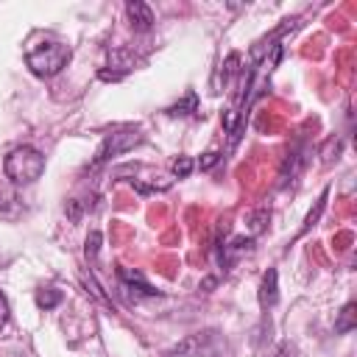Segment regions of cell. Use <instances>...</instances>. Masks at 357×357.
<instances>
[{"mask_svg": "<svg viewBox=\"0 0 357 357\" xmlns=\"http://www.w3.org/2000/svg\"><path fill=\"white\" fill-rule=\"evenodd\" d=\"M25 61H28V67H31L33 75L50 78V75L61 73L64 64L70 61V45L56 42V39L53 42H42V45H36V47H31L25 53Z\"/></svg>", "mask_w": 357, "mask_h": 357, "instance_id": "6da1fadb", "label": "cell"}, {"mask_svg": "<svg viewBox=\"0 0 357 357\" xmlns=\"http://www.w3.org/2000/svg\"><path fill=\"white\" fill-rule=\"evenodd\" d=\"M3 170L6 176L14 181V184H33L42 173H45V156L36 151V148H14L6 162H3Z\"/></svg>", "mask_w": 357, "mask_h": 357, "instance_id": "7a4b0ae2", "label": "cell"}, {"mask_svg": "<svg viewBox=\"0 0 357 357\" xmlns=\"http://www.w3.org/2000/svg\"><path fill=\"white\" fill-rule=\"evenodd\" d=\"M139 142H142V131H139V128H134V126H128V128H120V131L109 134V137L103 139V145L98 148V156H95L92 167H98V165L109 162L112 156H120V153L131 151V148H134V145H139Z\"/></svg>", "mask_w": 357, "mask_h": 357, "instance_id": "3957f363", "label": "cell"}, {"mask_svg": "<svg viewBox=\"0 0 357 357\" xmlns=\"http://www.w3.org/2000/svg\"><path fill=\"white\" fill-rule=\"evenodd\" d=\"M251 245H254V240L251 237H234L231 243H226V245H218V259H220V268L223 271H229L243 254H248L251 251Z\"/></svg>", "mask_w": 357, "mask_h": 357, "instance_id": "277c9868", "label": "cell"}, {"mask_svg": "<svg viewBox=\"0 0 357 357\" xmlns=\"http://www.w3.org/2000/svg\"><path fill=\"white\" fill-rule=\"evenodd\" d=\"M117 276H120V282H123V287L137 298V296H159V290L156 287H151L145 279H142V273L139 271H131V268H117Z\"/></svg>", "mask_w": 357, "mask_h": 357, "instance_id": "5b68a950", "label": "cell"}, {"mask_svg": "<svg viewBox=\"0 0 357 357\" xmlns=\"http://www.w3.org/2000/svg\"><path fill=\"white\" fill-rule=\"evenodd\" d=\"M126 14H128L134 31H148V28L153 25V11H151V6L142 3V0H128V3H126Z\"/></svg>", "mask_w": 357, "mask_h": 357, "instance_id": "8992f818", "label": "cell"}, {"mask_svg": "<svg viewBox=\"0 0 357 357\" xmlns=\"http://www.w3.org/2000/svg\"><path fill=\"white\" fill-rule=\"evenodd\" d=\"M276 301H279V273L273 268H268L265 276H262V282H259V304L268 310Z\"/></svg>", "mask_w": 357, "mask_h": 357, "instance_id": "52a82bcc", "label": "cell"}, {"mask_svg": "<svg viewBox=\"0 0 357 357\" xmlns=\"http://www.w3.org/2000/svg\"><path fill=\"white\" fill-rule=\"evenodd\" d=\"M209 340H212V335H209V332H204V335H201V332H198V335H190V337H187V340H181V343H178L167 357H198V351H201Z\"/></svg>", "mask_w": 357, "mask_h": 357, "instance_id": "ba28073f", "label": "cell"}, {"mask_svg": "<svg viewBox=\"0 0 357 357\" xmlns=\"http://www.w3.org/2000/svg\"><path fill=\"white\" fill-rule=\"evenodd\" d=\"M304 148L301 145H293L290 151H287V156H284V162H282V170H279V176H282V184H287L298 170H301V165H304Z\"/></svg>", "mask_w": 357, "mask_h": 357, "instance_id": "9c48e42d", "label": "cell"}, {"mask_svg": "<svg viewBox=\"0 0 357 357\" xmlns=\"http://www.w3.org/2000/svg\"><path fill=\"white\" fill-rule=\"evenodd\" d=\"M354 326H357V304H354V301H349V304L337 312L335 332H337V335H346V332H351Z\"/></svg>", "mask_w": 357, "mask_h": 357, "instance_id": "30bf717a", "label": "cell"}, {"mask_svg": "<svg viewBox=\"0 0 357 357\" xmlns=\"http://www.w3.org/2000/svg\"><path fill=\"white\" fill-rule=\"evenodd\" d=\"M195 109H198V98H195V92H187L184 100L167 106V114H170V117H184V114H190V112H195Z\"/></svg>", "mask_w": 357, "mask_h": 357, "instance_id": "8fae6325", "label": "cell"}, {"mask_svg": "<svg viewBox=\"0 0 357 357\" xmlns=\"http://www.w3.org/2000/svg\"><path fill=\"white\" fill-rule=\"evenodd\" d=\"M326 198H329V190H324L321 192V198L315 201V209H310V215H307V220H304V226H301V234H307L315 223H318V218H321V212L326 209Z\"/></svg>", "mask_w": 357, "mask_h": 357, "instance_id": "7c38bea8", "label": "cell"}, {"mask_svg": "<svg viewBox=\"0 0 357 357\" xmlns=\"http://www.w3.org/2000/svg\"><path fill=\"white\" fill-rule=\"evenodd\" d=\"M340 148H343V142H340L337 137H329V139L324 142V148H321V159H324V165H332V162L340 156Z\"/></svg>", "mask_w": 357, "mask_h": 357, "instance_id": "4fadbf2b", "label": "cell"}, {"mask_svg": "<svg viewBox=\"0 0 357 357\" xmlns=\"http://www.w3.org/2000/svg\"><path fill=\"white\" fill-rule=\"evenodd\" d=\"M59 301H61V293H59V290H53V287H47V290H36V304H39L42 310H53Z\"/></svg>", "mask_w": 357, "mask_h": 357, "instance_id": "5bb4252c", "label": "cell"}, {"mask_svg": "<svg viewBox=\"0 0 357 357\" xmlns=\"http://www.w3.org/2000/svg\"><path fill=\"white\" fill-rule=\"evenodd\" d=\"M100 231H89V237H86V245H84V254H86V259L89 262H95L98 259V251H100Z\"/></svg>", "mask_w": 357, "mask_h": 357, "instance_id": "9a60e30c", "label": "cell"}, {"mask_svg": "<svg viewBox=\"0 0 357 357\" xmlns=\"http://www.w3.org/2000/svg\"><path fill=\"white\" fill-rule=\"evenodd\" d=\"M237 64H240V53H229V56H226V61H223V70H220L223 84H229V81H231V75L237 73Z\"/></svg>", "mask_w": 357, "mask_h": 357, "instance_id": "2e32d148", "label": "cell"}, {"mask_svg": "<svg viewBox=\"0 0 357 357\" xmlns=\"http://www.w3.org/2000/svg\"><path fill=\"white\" fill-rule=\"evenodd\" d=\"M81 279H84V284L92 290V296H95L98 301H103V304H112V298H109V296L100 290V284L95 282V276H92V273H81Z\"/></svg>", "mask_w": 357, "mask_h": 357, "instance_id": "e0dca14e", "label": "cell"}, {"mask_svg": "<svg viewBox=\"0 0 357 357\" xmlns=\"http://www.w3.org/2000/svg\"><path fill=\"white\" fill-rule=\"evenodd\" d=\"M192 159L190 156H178L176 162H173V176H178V178H187L190 173H192Z\"/></svg>", "mask_w": 357, "mask_h": 357, "instance_id": "ac0fdd59", "label": "cell"}, {"mask_svg": "<svg viewBox=\"0 0 357 357\" xmlns=\"http://www.w3.org/2000/svg\"><path fill=\"white\" fill-rule=\"evenodd\" d=\"M64 212H67V218H70L73 223H78V220H81V215H84V204H81L78 198H73V201H67Z\"/></svg>", "mask_w": 357, "mask_h": 357, "instance_id": "d6986e66", "label": "cell"}, {"mask_svg": "<svg viewBox=\"0 0 357 357\" xmlns=\"http://www.w3.org/2000/svg\"><path fill=\"white\" fill-rule=\"evenodd\" d=\"M218 162H220V153H218V151H206L204 159H201V170H209V167H215Z\"/></svg>", "mask_w": 357, "mask_h": 357, "instance_id": "ffe728a7", "label": "cell"}, {"mask_svg": "<svg viewBox=\"0 0 357 357\" xmlns=\"http://www.w3.org/2000/svg\"><path fill=\"white\" fill-rule=\"evenodd\" d=\"M98 78H100V81H123L126 75H123L120 70H106V67H103V70H98Z\"/></svg>", "mask_w": 357, "mask_h": 357, "instance_id": "44dd1931", "label": "cell"}, {"mask_svg": "<svg viewBox=\"0 0 357 357\" xmlns=\"http://www.w3.org/2000/svg\"><path fill=\"white\" fill-rule=\"evenodd\" d=\"M6 324H8V301L0 293V329H6Z\"/></svg>", "mask_w": 357, "mask_h": 357, "instance_id": "7402d4cb", "label": "cell"}, {"mask_svg": "<svg viewBox=\"0 0 357 357\" xmlns=\"http://www.w3.org/2000/svg\"><path fill=\"white\" fill-rule=\"evenodd\" d=\"M273 357H287V349H279V354H273Z\"/></svg>", "mask_w": 357, "mask_h": 357, "instance_id": "603a6c76", "label": "cell"}]
</instances>
